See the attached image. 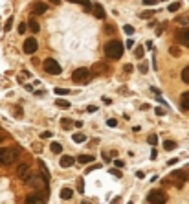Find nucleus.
Wrapping results in <instances>:
<instances>
[{
  "label": "nucleus",
  "mask_w": 189,
  "mask_h": 204,
  "mask_svg": "<svg viewBox=\"0 0 189 204\" xmlns=\"http://www.w3.org/2000/svg\"><path fill=\"white\" fill-rule=\"evenodd\" d=\"M182 81L189 85V66H185V68L182 70Z\"/></svg>",
  "instance_id": "26"
},
{
  "label": "nucleus",
  "mask_w": 189,
  "mask_h": 204,
  "mask_svg": "<svg viewBox=\"0 0 189 204\" xmlns=\"http://www.w3.org/2000/svg\"><path fill=\"white\" fill-rule=\"evenodd\" d=\"M152 2V0H143V4H151Z\"/></svg>",
  "instance_id": "52"
},
{
  "label": "nucleus",
  "mask_w": 189,
  "mask_h": 204,
  "mask_svg": "<svg viewBox=\"0 0 189 204\" xmlns=\"http://www.w3.org/2000/svg\"><path fill=\"white\" fill-rule=\"evenodd\" d=\"M110 173H112L114 177H121V173H119V171H118V169H112V171H110Z\"/></svg>",
  "instance_id": "45"
},
{
  "label": "nucleus",
  "mask_w": 189,
  "mask_h": 204,
  "mask_svg": "<svg viewBox=\"0 0 189 204\" xmlns=\"http://www.w3.org/2000/svg\"><path fill=\"white\" fill-rule=\"evenodd\" d=\"M152 15H154V11H143V13H140L141 18H151Z\"/></svg>",
  "instance_id": "33"
},
{
  "label": "nucleus",
  "mask_w": 189,
  "mask_h": 204,
  "mask_svg": "<svg viewBox=\"0 0 189 204\" xmlns=\"http://www.w3.org/2000/svg\"><path fill=\"white\" fill-rule=\"evenodd\" d=\"M107 125H108V127H116V125H118V122L112 118V120H108V122H107Z\"/></svg>",
  "instance_id": "38"
},
{
  "label": "nucleus",
  "mask_w": 189,
  "mask_h": 204,
  "mask_svg": "<svg viewBox=\"0 0 189 204\" xmlns=\"http://www.w3.org/2000/svg\"><path fill=\"white\" fill-rule=\"evenodd\" d=\"M26 202H33V204H40V202H46V193L42 191H37V193H29L26 197Z\"/></svg>",
  "instance_id": "9"
},
{
  "label": "nucleus",
  "mask_w": 189,
  "mask_h": 204,
  "mask_svg": "<svg viewBox=\"0 0 189 204\" xmlns=\"http://www.w3.org/2000/svg\"><path fill=\"white\" fill-rule=\"evenodd\" d=\"M68 88H55V94H68Z\"/></svg>",
  "instance_id": "37"
},
{
  "label": "nucleus",
  "mask_w": 189,
  "mask_h": 204,
  "mask_svg": "<svg viewBox=\"0 0 189 204\" xmlns=\"http://www.w3.org/2000/svg\"><path fill=\"white\" fill-rule=\"evenodd\" d=\"M61 127L64 129V131H70L72 127H75V123H73L72 120H68V118H62V120H61Z\"/></svg>",
  "instance_id": "17"
},
{
  "label": "nucleus",
  "mask_w": 189,
  "mask_h": 204,
  "mask_svg": "<svg viewBox=\"0 0 189 204\" xmlns=\"http://www.w3.org/2000/svg\"><path fill=\"white\" fill-rule=\"evenodd\" d=\"M169 53H171L173 57H178V55H180V50H178L176 46H171V48H169Z\"/></svg>",
  "instance_id": "30"
},
{
  "label": "nucleus",
  "mask_w": 189,
  "mask_h": 204,
  "mask_svg": "<svg viewBox=\"0 0 189 204\" xmlns=\"http://www.w3.org/2000/svg\"><path fill=\"white\" fill-rule=\"evenodd\" d=\"M55 103H57V107H62V109H70V103L66 99H57Z\"/></svg>",
  "instance_id": "27"
},
{
  "label": "nucleus",
  "mask_w": 189,
  "mask_h": 204,
  "mask_svg": "<svg viewBox=\"0 0 189 204\" xmlns=\"http://www.w3.org/2000/svg\"><path fill=\"white\" fill-rule=\"evenodd\" d=\"M50 149H51V153H62V145L59 142H51Z\"/></svg>",
  "instance_id": "23"
},
{
  "label": "nucleus",
  "mask_w": 189,
  "mask_h": 204,
  "mask_svg": "<svg viewBox=\"0 0 189 204\" xmlns=\"http://www.w3.org/2000/svg\"><path fill=\"white\" fill-rule=\"evenodd\" d=\"M28 28L33 31V33H37V31L40 29V26H39V22H37L35 18H29V20H28Z\"/></svg>",
  "instance_id": "18"
},
{
  "label": "nucleus",
  "mask_w": 189,
  "mask_h": 204,
  "mask_svg": "<svg viewBox=\"0 0 189 204\" xmlns=\"http://www.w3.org/2000/svg\"><path fill=\"white\" fill-rule=\"evenodd\" d=\"M92 11H94V15H96L97 18H105V9H103L101 4H94L92 6Z\"/></svg>",
  "instance_id": "15"
},
{
  "label": "nucleus",
  "mask_w": 189,
  "mask_h": 204,
  "mask_svg": "<svg viewBox=\"0 0 189 204\" xmlns=\"http://www.w3.org/2000/svg\"><path fill=\"white\" fill-rule=\"evenodd\" d=\"M171 178H173V180H178V182H176V186H178V188H182V186H184V182H185L189 177H187L185 171H173V173H171Z\"/></svg>",
  "instance_id": "10"
},
{
  "label": "nucleus",
  "mask_w": 189,
  "mask_h": 204,
  "mask_svg": "<svg viewBox=\"0 0 189 204\" xmlns=\"http://www.w3.org/2000/svg\"><path fill=\"white\" fill-rule=\"evenodd\" d=\"M11 26H13V18L9 17V18L6 20V26H4V29H6V31H9V29H11Z\"/></svg>",
  "instance_id": "31"
},
{
  "label": "nucleus",
  "mask_w": 189,
  "mask_h": 204,
  "mask_svg": "<svg viewBox=\"0 0 189 204\" xmlns=\"http://www.w3.org/2000/svg\"><path fill=\"white\" fill-rule=\"evenodd\" d=\"M180 105L184 110H189V90L182 94V99H180Z\"/></svg>",
  "instance_id": "16"
},
{
  "label": "nucleus",
  "mask_w": 189,
  "mask_h": 204,
  "mask_svg": "<svg viewBox=\"0 0 189 204\" xmlns=\"http://www.w3.org/2000/svg\"><path fill=\"white\" fill-rule=\"evenodd\" d=\"M28 186H31L33 189H37V191H42V193H50V189H48V180L44 178V177H31L29 178V182H26Z\"/></svg>",
  "instance_id": "4"
},
{
  "label": "nucleus",
  "mask_w": 189,
  "mask_h": 204,
  "mask_svg": "<svg viewBox=\"0 0 189 204\" xmlns=\"http://www.w3.org/2000/svg\"><path fill=\"white\" fill-rule=\"evenodd\" d=\"M147 142H149L151 145H156V144H158V136H156V134H151L149 138H147Z\"/></svg>",
  "instance_id": "29"
},
{
  "label": "nucleus",
  "mask_w": 189,
  "mask_h": 204,
  "mask_svg": "<svg viewBox=\"0 0 189 204\" xmlns=\"http://www.w3.org/2000/svg\"><path fill=\"white\" fill-rule=\"evenodd\" d=\"M176 41L180 42V44H184V46H189V28L178 31V33H176Z\"/></svg>",
  "instance_id": "12"
},
{
  "label": "nucleus",
  "mask_w": 189,
  "mask_h": 204,
  "mask_svg": "<svg viewBox=\"0 0 189 204\" xmlns=\"http://www.w3.org/2000/svg\"><path fill=\"white\" fill-rule=\"evenodd\" d=\"M114 164H116V167H125V164H123V160H116V162H114Z\"/></svg>",
  "instance_id": "40"
},
{
  "label": "nucleus",
  "mask_w": 189,
  "mask_h": 204,
  "mask_svg": "<svg viewBox=\"0 0 189 204\" xmlns=\"http://www.w3.org/2000/svg\"><path fill=\"white\" fill-rule=\"evenodd\" d=\"M72 140L75 142V144H85V142H86V136L83 134V133H77V134H73V136H72Z\"/></svg>",
  "instance_id": "20"
},
{
  "label": "nucleus",
  "mask_w": 189,
  "mask_h": 204,
  "mask_svg": "<svg viewBox=\"0 0 189 204\" xmlns=\"http://www.w3.org/2000/svg\"><path fill=\"white\" fill-rule=\"evenodd\" d=\"M110 158H112L110 155H107V153H103V160H105V162H110Z\"/></svg>",
  "instance_id": "44"
},
{
  "label": "nucleus",
  "mask_w": 189,
  "mask_h": 204,
  "mask_svg": "<svg viewBox=\"0 0 189 204\" xmlns=\"http://www.w3.org/2000/svg\"><path fill=\"white\" fill-rule=\"evenodd\" d=\"M147 202H151V204H163V202H167V195L163 191H160V189H152V191H149V195H147Z\"/></svg>",
  "instance_id": "5"
},
{
  "label": "nucleus",
  "mask_w": 189,
  "mask_h": 204,
  "mask_svg": "<svg viewBox=\"0 0 189 204\" xmlns=\"http://www.w3.org/2000/svg\"><path fill=\"white\" fill-rule=\"evenodd\" d=\"M105 31H108V33H114V28H112V26H105Z\"/></svg>",
  "instance_id": "48"
},
{
  "label": "nucleus",
  "mask_w": 189,
  "mask_h": 204,
  "mask_svg": "<svg viewBox=\"0 0 189 204\" xmlns=\"http://www.w3.org/2000/svg\"><path fill=\"white\" fill-rule=\"evenodd\" d=\"M48 2H51L53 6H59V4H61V0H48Z\"/></svg>",
  "instance_id": "50"
},
{
  "label": "nucleus",
  "mask_w": 189,
  "mask_h": 204,
  "mask_svg": "<svg viewBox=\"0 0 189 204\" xmlns=\"http://www.w3.org/2000/svg\"><path fill=\"white\" fill-rule=\"evenodd\" d=\"M26 24H18V33H24V31H26Z\"/></svg>",
  "instance_id": "39"
},
{
  "label": "nucleus",
  "mask_w": 189,
  "mask_h": 204,
  "mask_svg": "<svg viewBox=\"0 0 189 204\" xmlns=\"http://www.w3.org/2000/svg\"><path fill=\"white\" fill-rule=\"evenodd\" d=\"M77 189H79V193L85 191V184H83V178H79V180H77Z\"/></svg>",
  "instance_id": "35"
},
{
  "label": "nucleus",
  "mask_w": 189,
  "mask_h": 204,
  "mask_svg": "<svg viewBox=\"0 0 189 204\" xmlns=\"http://www.w3.org/2000/svg\"><path fill=\"white\" fill-rule=\"evenodd\" d=\"M99 167H101L99 164H94L92 167H88V169H86V173H90V171H92V169H99Z\"/></svg>",
  "instance_id": "42"
},
{
  "label": "nucleus",
  "mask_w": 189,
  "mask_h": 204,
  "mask_svg": "<svg viewBox=\"0 0 189 204\" xmlns=\"http://www.w3.org/2000/svg\"><path fill=\"white\" fill-rule=\"evenodd\" d=\"M44 70L48 72V74H51V76H59V74L62 72V68H61V64L55 61V59H46L44 63Z\"/></svg>",
  "instance_id": "6"
},
{
  "label": "nucleus",
  "mask_w": 189,
  "mask_h": 204,
  "mask_svg": "<svg viewBox=\"0 0 189 204\" xmlns=\"http://www.w3.org/2000/svg\"><path fill=\"white\" fill-rule=\"evenodd\" d=\"M20 156V149H4V147H0V164H13L17 162V158Z\"/></svg>",
  "instance_id": "2"
},
{
  "label": "nucleus",
  "mask_w": 189,
  "mask_h": 204,
  "mask_svg": "<svg viewBox=\"0 0 189 204\" xmlns=\"http://www.w3.org/2000/svg\"><path fill=\"white\" fill-rule=\"evenodd\" d=\"M108 74V66L105 63H96L92 66V77H99V76H107Z\"/></svg>",
  "instance_id": "8"
},
{
  "label": "nucleus",
  "mask_w": 189,
  "mask_h": 204,
  "mask_svg": "<svg viewBox=\"0 0 189 204\" xmlns=\"http://www.w3.org/2000/svg\"><path fill=\"white\" fill-rule=\"evenodd\" d=\"M86 110H88V112H96V110H97V107H96V105H90Z\"/></svg>",
  "instance_id": "43"
},
{
  "label": "nucleus",
  "mask_w": 189,
  "mask_h": 204,
  "mask_svg": "<svg viewBox=\"0 0 189 204\" xmlns=\"http://www.w3.org/2000/svg\"><path fill=\"white\" fill-rule=\"evenodd\" d=\"M138 68H140V72H141V74H147V72H149V66H147V63H141Z\"/></svg>",
  "instance_id": "32"
},
{
  "label": "nucleus",
  "mask_w": 189,
  "mask_h": 204,
  "mask_svg": "<svg viewBox=\"0 0 189 204\" xmlns=\"http://www.w3.org/2000/svg\"><path fill=\"white\" fill-rule=\"evenodd\" d=\"M180 2H173V4H169V11L171 13H174V11H178V9H180Z\"/></svg>",
  "instance_id": "28"
},
{
  "label": "nucleus",
  "mask_w": 189,
  "mask_h": 204,
  "mask_svg": "<svg viewBox=\"0 0 189 204\" xmlns=\"http://www.w3.org/2000/svg\"><path fill=\"white\" fill-rule=\"evenodd\" d=\"M37 48H39V44H37V41H35L33 37L26 39V42H24V52H26V53H29V55H33V53L37 52Z\"/></svg>",
  "instance_id": "11"
},
{
  "label": "nucleus",
  "mask_w": 189,
  "mask_h": 204,
  "mask_svg": "<svg viewBox=\"0 0 189 204\" xmlns=\"http://www.w3.org/2000/svg\"><path fill=\"white\" fill-rule=\"evenodd\" d=\"M40 138H44V140H46V138H51V133H42V134H40Z\"/></svg>",
  "instance_id": "46"
},
{
  "label": "nucleus",
  "mask_w": 189,
  "mask_h": 204,
  "mask_svg": "<svg viewBox=\"0 0 189 204\" xmlns=\"http://www.w3.org/2000/svg\"><path fill=\"white\" fill-rule=\"evenodd\" d=\"M4 140H6V134H2V133H0V144H2Z\"/></svg>",
  "instance_id": "51"
},
{
  "label": "nucleus",
  "mask_w": 189,
  "mask_h": 204,
  "mask_svg": "<svg viewBox=\"0 0 189 204\" xmlns=\"http://www.w3.org/2000/svg\"><path fill=\"white\" fill-rule=\"evenodd\" d=\"M72 195H73V191H72L70 188H62V189H61V199H62V200L72 199Z\"/></svg>",
  "instance_id": "19"
},
{
  "label": "nucleus",
  "mask_w": 189,
  "mask_h": 204,
  "mask_svg": "<svg viewBox=\"0 0 189 204\" xmlns=\"http://www.w3.org/2000/svg\"><path fill=\"white\" fill-rule=\"evenodd\" d=\"M123 31H125V33H129V35H132V33H134V28L127 24V26H123Z\"/></svg>",
  "instance_id": "34"
},
{
  "label": "nucleus",
  "mask_w": 189,
  "mask_h": 204,
  "mask_svg": "<svg viewBox=\"0 0 189 204\" xmlns=\"http://www.w3.org/2000/svg\"><path fill=\"white\" fill-rule=\"evenodd\" d=\"M46 11H48V6L44 2H37L33 7H31V13H33V15H42Z\"/></svg>",
  "instance_id": "13"
},
{
  "label": "nucleus",
  "mask_w": 189,
  "mask_h": 204,
  "mask_svg": "<svg viewBox=\"0 0 189 204\" xmlns=\"http://www.w3.org/2000/svg\"><path fill=\"white\" fill-rule=\"evenodd\" d=\"M73 162H75V158L73 156H68V155H64L61 160H59V164H61V167H72L73 166Z\"/></svg>",
  "instance_id": "14"
},
{
  "label": "nucleus",
  "mask_w": 189,
  "mask_h": 204,
  "mask_svg": "<svg viewBox=\"0 0 189 204\" xmlns=\"http://www.w3.org/2000/svg\"><path fill=\"white\" fill-rule=\"evenodd\" d=\"M125 72H132V64H125Z\"/></svg>",
  "instance_id": "49"
},
{
  "label": "nucleus",
  "mask_w": 189,
  "mask_h": 204,
  "mask_svg": "<svg viewBox=\"0 0 189 204\" xmlns=\"http://www.w3.org/2000/svg\"><path fill=\"white\" fill-rule=\"evenodd\" d=\"M68 2H73V4H81V6H85L86 9H90V0H68Z\"/></svg>",
  "instance_id": "25"
},
{
  "label": "nucleus",
  "mask_w": 189,
  "mask_h": 204,
  "mask_svg": "<svg viewBox=\"0 0 189 204\" xmlns=\"http://www.w3.org/2000/svg\"><path fill=\"white\" fill-rule=\"evenodd\" d=\"M154 112L158 114V116H163V114H165V110H163V107H156V109H154Z\"/></svg>",
  "instance_id": "36"
},
{
  "label": "nucleus",
  "mask_w": 189,
  "mask_h": 204,
  "mask_svg": "<svg viewBox=\"0 0 189 204\" xmlns=\"http://www.w3.org/2000/svg\"><path fill=\"white\" fill-rule=\"evenodd\" d=\"M105 55L108 59H119L123 55V44L119 41H108L107 44H105Z\"/></svg>",
  "instance_id": "1"
},
{
  "label": "nucleus",
  "mask_w": 189,
  "mask_h": 204,
  "mask_svg": "<svg viewBox=\"0 0 189 204\" xmlns=\"http://www.w3.org/2000/svg\"><path fill=\"white\" fill-rule=\"evenodd\" d=\"M15 116H22V109H20V107H17V109H15Z\"/></svg>",
  "instance_id": "41"
},
{
  "label": "nucleus",
  "mask_w": 189,
  "mask_h": 204,
  "mask_svg": "<svg viewBox=\"0 0 189 204\" xmlns=\"http://www.w3.org/2000/svg\"><path fill=\"white\" fill-rule=\"evenodd\" d=\"M178 24H187V18L182 17V18H178Z\"/></svg>",
  "instance_id": "47"
},
{
  "label": "nucleus",
  "mask_w": 189,
  "mask_h": 204,
  "mask_svg": "<svg viewBox=\"0 0 189 204\" xmlns=\"http://www.w3.org/2000/svg\"><path fill=\"white\" fill-rule=\"evenodd\" d=\"M17 177H18L20 180H24V184H26V182H29V178L33 177V175H31V167H29L28 164H20V166L17 167Z\"/></svg>",
  "instance_id": "7"
},
{
  "label": "nucleus",
  "mask_w": 189,
  "mask_h": 204,
  "mask_svg": "<svg viewBox=\"0 0 189 204\" xmlns=\"http://www.w3.org/2000/svg\"><path fill=\"white\" fill-rule=\"evenodd\" d=\"M77 160L81 164H90V162H94V155H81Z\"/></svg>",
  "instance_id": "21"
},
{
  "label": "nucleus",
  "mask_w": 189,
  "mask_h": 204,
  "mask_svg": "<svg viewBox=\"0 0 189 204\" xmlns=\"http://www.w3.org/2000/svg\"><path fill=\"white\" fill-rule=\"evenodd\" d=\"M72 81L75 85H88L90 83V70L88 68H77L72 74Z\"/></svg>",
  "instance_id": "3"
},
{
  "label": "nucleus",
  "mask_w": 189,
  "mask_h": 204,
  "mask_svg": "<svg viewBox=\"0 0 189 204\" xmlns=\"http://www.w3.org/2000/svg\"><path fill=\"white\" fill-rule=\"evenodd\" d=\"M143 53H145V48H143V46H136V50H134L136 59H141V57H143Z\"/></svg>",
  "instance_id": "24"
},
{
  "label": "nucleus",
  "mask_w": 189,
  "mask_h": 204,
  "mask_svg": "<svg viewBox=\"0 0 189 204\" xmlns=\"http://www.w3.org/2000/svg\"><path fill=\"white\" fill-rule=\"evenodd\" d=\"M163 149L165 151H173V149H176V142L174 140H165L163 142Z\"/></svg>",
  "instance_id": "22"
}]
</instances>
